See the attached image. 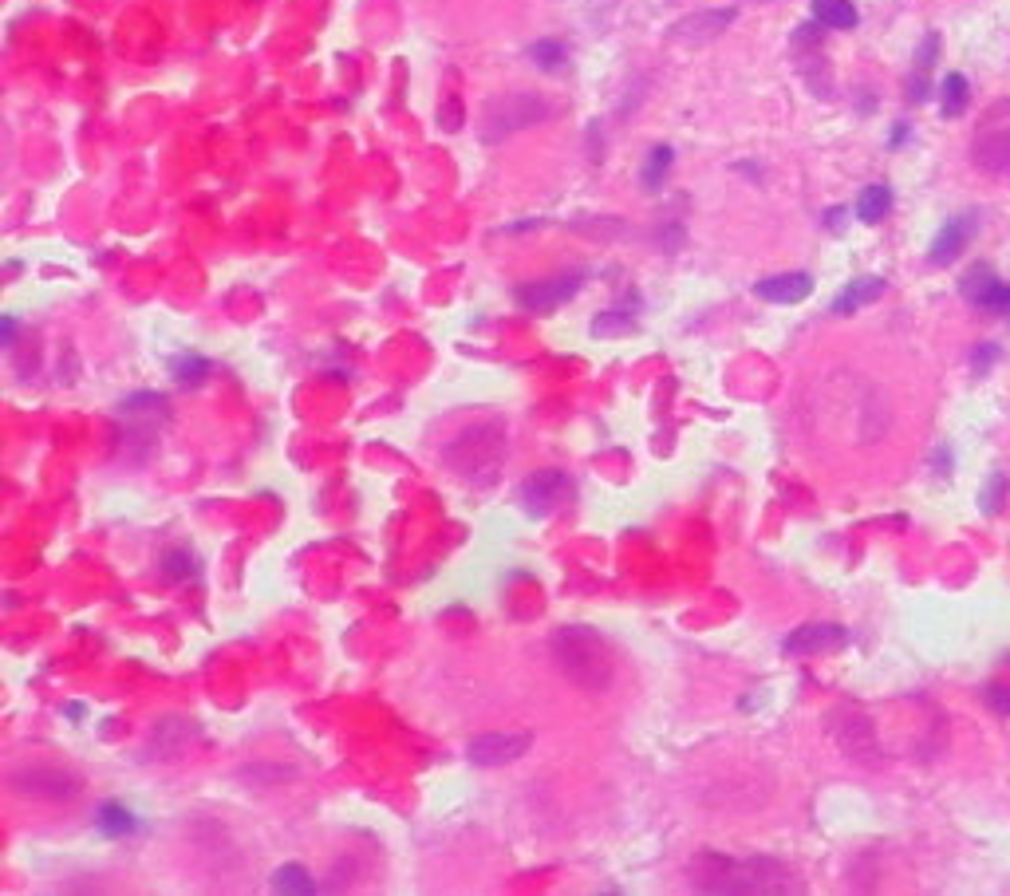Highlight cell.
I'll use <instances>...</instances> for the list:
<instances>
[{
  "label": "cell",
  "mask_w": 1010,
  "mask_h": 896,
  "mask_svg": "<svg viewBox=\"0 0 1010 896\" xmlns=\"http://www.w3.org/2000/svg\"><path fill=\"white\" fill-rule=\"evenodd\" d=\"M691 888L699 893H802L790 865L774 857H723L706 849L691 861Z\"/></svg>",
  "instance_id": "1"
},
{
  "label": "cell",
  "mask_w": 1010,
  "mask_h": 896,
  "mask_svg": "<svg viewBox=\"0 0 1010 896\" xmlns=\"http://www.w3.org/2000/svg\"><path fill=\"white\" fill-rule=\"evenodd\" d=\"M549 652H553L557 671L580 691H609L612 679H616V660H612L609 640L588 624L557 628L549 636Z\"/></svg>",
  "instance_id": "2"
},
{
  "label": "cell",
  "mask_w": 1010,
  "mask_h": 896,
  "mask_svg": "<svg viewBox=\"0 0 1010 896\" xmlns=\"http://www.w3.org/2000/svg\"><path fill=\"white\" fill-rule=\"evenodd\" d=\"M506 447H510L506 423L486 419V423H474V426H466V431H458V435L443 447V462L458 474V478L489 482L498 474L501 459H506Z\"/></svg>",
  "instance_id": "3"
},
{
  "label": "cell",
  "mask_w": 1010,
  "mask_h": 896,
  "mask_svg": "<svg viewBox=\"0 0 1010 896\" xmlns=\"http://www.w3.org/2000/svg\"><path fill=\"white\" fill-rule=\"evenodd\" d=\"M549 115H553V107H549L541 95H533V91H510V95H498L486 103V111H482V119H478V135H482V142L494 146V142H506L517 131H529V127L545 123Z\"/></svg>",
  "instance_id": "4"
},
{
  "label": "cell",
  "mask_w": 1010,
  "mask_h": 896,
  "mask_svg": "<svg viewBox=\"0 0 1010 896\" xmlns=\"http://www.w3.org/2000/svg\"><path fill=\"white\" fill-rule=\"evenodd\" d=\"M971 163L983 175H1010V99H995L975 123Z\"/></svg>",
  "instance_id": "5"
},
{
  "label": "cell",
  "mask_w": 1010,
  "mask_h": 896,
  "mask_svg": "<svg viewBox=\"0 0 1010 896\" xmlns=\"http://www.w3.org/2000/svg\"><path fill=\"white\" fill-rule=\"evenodd\" d=\"M115 419H119V443H127V450H131V443H142V450L151 455L158 447V431L170 419V399L158 392H139L131 399H123Z\"/></svg>",
  "instance_id": "6"
},
{
  "label": "cell",
  "mask_w": 1010,
  "mask_h": 896,
  "mask_svg": "<svg viewBox=\"0 0 1010 896\" xmlns=\"http://www.w3.org/2000/svg\"><path fill=\"white\" fill-rule=\"evenodd\" d=\"M12 794H21V798H33V802H72L79 798V790H84V782H79L72 770H64V766H52V763H33V766H21V770H12L9 778Z\"/></svg>",
  "instance_id": "7"
},
{
  "label": "cell",
  "mask_w": 1010,
  "mask_h": 896,
  "mask_svg": "<svg viewBox=\"0 0 1010 896\" xmlns=\"http://www.w3.org/2000/svg\"><path fill=\"white\" fill-rule=\"evenodd\" d=\"M573 498V478L565 471H537L517 486V502L529 517H549Z\"/></svg>",
  "instance_id": "8"
},
{
  "label": "cell",
  "mask_w": 1010,
  "mask_h": 896,
  "mask_svg": "<svg viewBox=\"0 0 1010 896\" xmlns=\"http://www.w3.org/2000/svg\"><path fill=\"white\" fill-rule=\"evenodd\" d=\"M829 734H833L836 746H841L848 758H857V763H877L880 758L877 731H872V719L865 711H833V715H829Z\"/></svg>",
  "instance_id": "9"
},
{
  "label": "cell",
  "mask_w": 1010,
  "mask_h": 896,
  "mask_svg": "<svg viewBox=\"0 0 1010 896\" xmlns=\"http://www.w3.org/2000/svg\"><path fill=\"white\" fill-rule=\"evenodd\" d=\"M959 293H963L967 305L983 308V312H990V317H1002L1010 320V284L1002 281L990 265H971L963 273V281H959Z\"/></svg>",
  "instance_id": "10"
},
{
  "label": "cell",
  "mask_w": 1010,
  "mask_h": 896,
  "mask_svg": "<svg viewBox=\"0 0 1010 896\" xmlns=\"http://www.w3.org/2000/svg\"><path fill=\"white\" fill-rule=\"evenodd\" d=\"M580 284H585V273H561V277H549V281L517 284V289H513V300L522 308H529V312H553V308H561L565 300H573V296L580 293Z\"/></svg>",
  "instance_id": "11"
},
{
  "label": "cell",
  "mask_w": 1010,
  "mask_h": 896,
  "mask_svg": "<svg viewBox=\"0 0 1010 896\" xmlns=\"http://www.w3.org/2000/svg\"><path fill=\"white\" fill-rule=\"evenodd\" d=\"M529 746H533V734H525V731H489V734H478V739H470L466 758L474 766H506V763H517Z\"/></svg>",
  "instance_id": "12"
},
{
  "label": "cell",
  "mask_w": 1010,
  "mask_h": 896,
  "mask_svg": "<svg viewBox=\"0 0 1010 896\" xmlns=\"http://www.w3.org/2000/svg\"><path fill=\"white\" fill-rule=\"evenodd\" d=\"M848 644V632L841 624L829 620H809L802 628H793L782 640L785 656H829V652H841Z\"/></svg>",
  "instance_id": "13"
},
{
  "label": "cell",
  "mask_w": 1010,
  "mask_h": 896,
  "mask_svg": "<svg viewBox=\"0 0 1010 896\" xmlns=\"http://www.w3.org/2000/svg\"><path fill=\"white\" fill-rule=\"evenodd\" d=\"M734 16H739L734 9H706V12H695V16H683V21L672 28V40L683 48H703L727 33L730 24H734Z\"/></svg>",
  "instance_id": "14"
},
{
  "label": "cell",
  "mask_w": 1010,
  "mask_h": 896,
  "mask_svg": "<svg viewBox=\"0 0 1010 896\" xmlns=\"http://www.w3.org/2000/svg\"><path fill=\"white\" fill-rule=\"evenodd\" d=\"M971 238H975V214H959V218H951L944 230L935 233L932 249H928V261L944 269V265H951L959 253L971 245Z\"/></svg>",
  "instance_id": "15"
},
{
  "label": "cell",
  "mask_w": 1010,
  "mask_h": 896,
  "mask_svg": "<svg viewBox=\"0 0 1010 896\" xmlns=\"http://www.w3.org/2000/svg\"><path fill=\"white\" fill-rule=\"evenodd\" d=\"M754 293L770 305H802L805 296L814 293V277L809 273H778L754 284Z\"/></svg>",
  "instance_id": "16"
},
{
  "label": "cell",
  "mask_w": 1010,
  "mask_h": 896,
  "mask_svg": "<svg viewBox=\"0 0 1010 896\" xmlns=\"http://www.w3.org/2000/svg\"><path fill=\"white\" fill-rule=\"evenodd\" d=\"M877 296H884V281H880V277H857V281H848L845 289L836 293L833 312H836V317H848V312H857V308L872 305Z\"/></svg>",
  "instance_id": "17"
},
{
  "label": "cell",
  "mask_w": 1010,
  "mask_h": 896,
  "mask_svg": "<svg viewBox=\"0 0 1010 896\" xmlns=\"http://www.w3.org/2000/svg\"><path fill=\"white\" fill-rule=\"evenodd\" d=\"M194 734H197V727L190 719H163L151 731V746H146V751H154V755H163V758L178 755Z\"/></svg>",
  "instance_id": "18"
},
{
  "label": "cell",
  "mask_w": 1010,
  "mask_h": 896,
  "mask_svg": "<svg viewBox=\"0 0 1010 896\" xmlns=\"http://www.w3.org/2000/svg\"><path fill=\"white\" fill-rule=\"evenodd\" d=\"M95 825L103 837H131V833H139V818L127 806H119V802H103L95 809Z\"/></svg>",
  "instance_id": "19"
},
{
  "label": "cell",
  "mask_w": 1010,
  "mask_h": 896,
  "mask_svg": "<svg viewBox=\"0 0 1010 896\" xmlns=\"http://www.w3.org/2000/svg\"><path fill=\"white\" fill-rule=\"evenodd\" d=\"M967 103H971V84H967V76H959V72L944 76V84H939V111H944V119H959L967 111Z\"/></svg>",
  "instance_id": "20"
},
{
  "label": "cell",
  "mask_w": 1010,
  "mask_h": 896,
  "mask_svg": "<svg viewBox=\"0 0 1010 896\" xmlns=\"http://www.w3.org/2000/svg\"><path fill=\"white\" fill-rule=\"evenodd\" d=\"M814 21L821 28H857V9L853 0H814Z\"/></svg>",
  "instance_id": "21"
},
{
  "label": "cell",
  "mask_w": 1010,
  "mask_h": 896,
  "mask_svg": "<svg viewBox=\"0 0 1010 896\" xmlns=\"http://www.w3.org/2000/svg\"><path fill=\"white\" fill-rule=\"evenodd\" d=\"M888 209H892V190L888 187H865L860 190V197H857V218L865 221V226H877V221H884L888 218Z\"/></svg>",
  "instance_id": "22"
},
{
  "label": "cell",
  "mask_w": 1010,
  "mask_h": 896,
  "mask_svg": "<svg viewBox=\"0 0 1010 896\" xmlns=\"http://www.w3.org/2000/svg\"><path fill=\"white\" fill-rule=\"evenodd\" d=\"M209 372H214V363H209L206 356H197V351H182V356L170 360V375H175L182 387H197V383H206Z\"/></svg>",
  "instance_id": "23"
},
{
  "label": "cell",
  "mask_w": 1010,
  "mask_h": 896,
  "mask_svg": "<svg viewBox=\"0 0 1010 896\" xmlns=\"http://www.w3.org/2000/svg\"><path fill=\"white\" fill-rule=\"evenodd\" d=\"M158 568H163V577L170 580V585H182V580H194L197 577V558L186 546H175V549H166V553H163Z\"/></svg>",
  "instance_id": "24"
},
{
  "label": "cell",
  "mask_w": 1010,
  "mask_h": 896,
  "mask_svg": "<svg viewBox=\"0 0 1010 896\" xmlns=\"http://www.w3.org/2000/svg\"><path fill=\"white\" fill-rule=\"evenodd\" d=\"M588 332H592L597 340H619V336H628V332H636V317L624 312V308H609V312L592 317Z\"/></svg>",
  "instance_id": "25"
},
{
  "label": "cell",
  "mask_w": 1010,
  "mask_h": 896,
  "mask_svg": "<svg viewBox=\"0 0 1010 896\" xmlns=\"http://www.w3.org/2000/svg\"><path fill=\"white\" fill-rule=\"evenodd\" d=\"M272 888L277 893H316V876H308L305 865H281L277 873H272Z\"/></svg>",
  "instance_id": "26"
},
{
  "label": "cell",
  "mask_w": 1010,
  "mask_h": 896,
  "mask_svg": "<svg viewBox=\"0 0 1010 896\" xmlns=\"http://www.w3.org/2000/svg\"><path fill=\"white\" fill-rule=\"evenodd\" d=\"M672 163H675V151L672 146H652V154H648V163H643V190H660L663 187V178H667V170H672Z\"/></svg>",
  "instance_id": "27"
},
{
  "label": "cell",
  "mask_w": 1010,
  "mask_h": 896,
  "mask_svg": "<svg viewBox=\"0 0 1010 896\" xmlns=\"http://www.w3.org/2000/svg\"><path fill=\"white\" fill-rule=\"evenodd\" d=\"M529 60L541 72H557V67L568 64V48L561 40H537V44H529Z\"/></svg>",
  "instance_id": "28"
},
{
  "label": "cell",
  "mask_w": 1010,
  "mask_h": 896,
  "mask_svg": "<svg viewBox=\"0 0 1010 896\" xmlns=\"http://www.w3.org/2000/svg\"><path fill=\"white\" fill-rule=\"evenodd\" d=\"M1002 498H1007V474H990L987 478V486H983V494H979V510L987 517H995V514H1002Z\"/></svg>",
  "instance_id": "29"
},
{
  "label": "cell",
  "mask_w": 1010,
  "mask_h": 896,
  "mask_svg": "<svg viewBox=\"0 0 1010 896\" xmlns=\"http://www.w3.org/2000/svg\"><path fill=\"white\" fill-rule=\"evenodd\" d=\"M462 119H466V111H462V99L450 95V99L443 103V107H438V127H443V131H462Z\"/></svg>",
  "instance_id": "30"
},
{
  "label": "cell",
  "mask_w": 1010,
  "mask_h": 896,
  "mask_svg": "<svg viewBox=\"0 0 1010 896\" xmlns=\"http://www.w3.org/2000/svg\"><path fill=\"white\" fill-rule=\"evenodd\" d=\"M983 700H987V707L995 711V715L1010 719V688L1007 683H987V688H983Z\"/></svg>",
  "instance_id": "31"
},
{
  "label": "cell",
  "mask_w": 1010,
  "mask_h": 896,
  "mask_svg": "<svg viewBox=\"0 0 1010 896\" xmlns=\"http://www.w3.org/2000/svg\"><path fill=\"white\" fill-rule=\"evenodd\" d=\"M995 360H999V344H995V340H983V344L971 348V368H975L979 375L990 372V363Z\"/></svg>",
  "instance_id": "32"
},
{
  "label": "cell",
  "mask_w": 1010,
  "mask_h": 896,
  "mask_svg": "<svg viewBox=\"0 0 1010 896\" xmlns=\"http://www.w3.org/2000/svg\"><path fill=\"white\" fill-rule=\"evenodd\" d=\"M935 52H939V36H935V33H928V36H923L920 52H916V72H932Z\"/></svg>",
  "instance_id": "33"
},
{
  "label": "cell",
  "mask_w": 1010,
  "mask_h": 896,
  "mask_svg": "<svg viewBox=\"0 0 1010 896\" xmlns=\"http://www.w3.org/2000/svg\"><path fill=\"white\" fill-rule=\"evenodd\" d=\"M0 336H4V344H12V336H16V320L12 317L0 320Z\"/></svg>",
  "instance_id": "34"
}]
</instances>
